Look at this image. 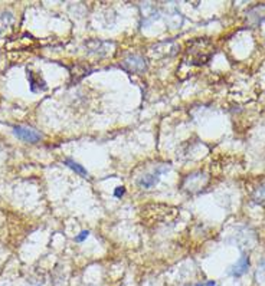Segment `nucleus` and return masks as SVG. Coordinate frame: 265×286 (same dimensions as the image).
Segmentation results:
<instances>
[{
	"label": "nucleus",
	"instance_id": "nucleus-1",
	"mask_svg": "<svg viewBox=\"0 0 265 286\" xmlns=\"http://www.w3.org/2000/svg\"><path fill=\"white\" fill-rule=\"evenodd\" d=\"M169 171V165L166 164H162V165H157V168L153 171V173H147V174H143L138 180H137V186L141 187V189H151L154 187L156 184H159L160 181V177Z\"/></svg>",
	"mask_w": 265,
	"mask_h": 286
},
{
	"label": "nucleus",
	"instance_id": "nucleus-2",
	"mask_svg": "<svg viewBox=\"0 0 265 286\" xmlns=\"http://www.w3.org/2000/svg\"><path fill=\"white\" fill-rule=\"evenodd\" d=\"M13 134L20 141L31 143V144H35V143L42 140V134L38 129H35L32 127H26V125H16V127H13Z\"/></svg>",
	"mask_w": 265,
	"mask_h": 286
},
{
	"label": "nucleus",
	"instance_id": "nucleus-3",
	"mask_svg": "<svg viewBox=\"0 0 265 286\" xmlns=\"http://www.w3.org/2000/svg\"><path fill=\"white\" fill-rule=\"evenodd\" d=\"M249 266H251V259H249V256L244 254V256H241L238 259V262L229 269V275H231L232 278H235V279H239L245 273H248Z\"/></svg>",
	"mask_w": 265,
	"mask_h": 286
},
{
	"label": "nucleus",
	"instance_id": "nucleus-4",
	"mask_svg": "<svg viewBox=\"0 0 265 286\" xmlns=\"http://www.w3.org/2000/svg\"><path fill=\"white\" fill-rule=\"evenodd\" d=\"M123 66H124L126 69H129L130 72H137V73L144 72L146 68H147L144 59H143L141 56H138V55H132V56H129V58L123 62Z\"/></svg>",
	"mask_w": 265,
	"mask_h": 286
},
{
	"label": "nucleus",
	"instance_id": "nucleus-5",
	"mask_svg": "<svg viewBox=\"0 0 265 286\" xmlns=\"http://www.w3.org/2000/svg\"><path fill=\"white\" fill-rule=\"evenodd\" d=\"M64 164H65L66 167H69L71 170H74L76 174L82 176V177H87V176H88V171H87V168H85V167H82L81 164H78V162H76V161H74V160L65 159L64 160Z\"/></svg>",
	"mask_w": 265,
	"mask_h": 286
},
{
	"label": "nucleus",
	"instance_id": "nucleus-6",
	"mask_svg": "<svg viewBox=\"0 0 265 286\" xmlns=\"http://www.w3.org/2000/svg\"><path fill=\"white\" fill-rule=\"evenodd\" d=\"M255 200L258 204H261L263 207H265V184H263L258 191H257V196H255Z\"/></svg>",
	"mask_w": 265,
	"mask_h": 286
},
{
	"label": "nucleus",
	"instance_id": "nucleus-7",
	"mask_svg": "<svg viewBox=\"0 0 265 286\" xmlns=\"http://www.w3.org/2000/svg\"><path fill=\"white\" fill-rule=\"evenodd\" d=\"M257 276L261 279V281H265V257H263L260 262H258V269H257Z\"/></svg>",
	"mask_w": 265,
	"mask_h": 286
},
{
	"label": "nucleus",
	"instance_id": "nucleus-8",
	"mask_svg": "<svg viewBox=\"0 0 265 286\" xmlns=\"http://www.w3.org/2000/svg\"><path fill=\"white\" fill-rule=\"evenodd\" d=\"M88 236H90V232H88V230H82V232H81V233H79V234L75 237V242H78V243H82V242H84V240H85Z\"/></svg>",
	"mask_w": 265,
	"mask_h": 286
},
{
	"label": "nucleus",
	"instance_id": "nucleus-9",
	"mask_svg": "<svg viewBox=\"0 0 265 286\" xmlns=\"http://www.w3.org/2000/svg\"><path fill=\"white\" fill-rule=\"evenodd\" d=\"M124 193H126V187H117L115 190H114V196L117 197V198H121L123 196H124Z\"/></svg>",
	"mask_w": 265,
	"mask_h": 286
},
{
	"label": "nucleus",
	"instance_id": "nucleus-10",
	"mask_svg": "<svg viewBox=\"0 0 265 286\" xmlns=\"http://www.w3.org/2000/svg\"><path fill=\"white\" fill-rule=\"evenodd\" d=\"M203 285L205 286H218L216 285V282H215V281H212V279H210V281H208V282H206V284H203Z\"/></svg>",
	"mask_w": 265,
	"mask_h": 286
},
{
	"label": "nucleus",
	"instance_id": "nucleus-11",
	"mask_svg": "<svg viewBox=\"0 0 265 286\" xmlns=\"http://www.w3.org/2000/svg\"><path fill=\"white\" fill-rule=\"evenodd\" d=\"M195 286H205V285H203V284H196Z\"/></svg>",
	"mask_w": 265,
	"mask_h": 286
}]
</instances>
